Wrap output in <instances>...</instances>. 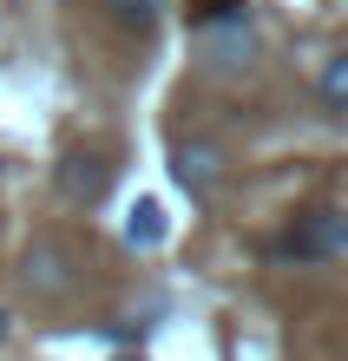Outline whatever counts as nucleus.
I'll return each instance as SVG.
<instances>
[{
  "label": "nucleus",
  "instance_id": "2",
  "mask_svg": "<svg viewBox=\"0 0 348 361\" xmlns=\"http://www.w3.org/2000/svg\"><path fill=\"white\" fill-rule=\"evenodd\" d=\"M112 178H119V158L112 152H92V145L66 152V158H59V171H53V184H59V197H66V204H99L105 190H112Z\"/></svg>",
  "mask_w": 348,
  "mask_h": 361
},
{
  "label": "nucleus",
  "instance_id": "3",
  "mask_svg": "<svg viewBox=\"0 0 348 361\" xmlns=\"http://www.w3.org/2000/svg\"><path fill=\"white\" fill-rule=\"evenodd\" d=\"M178 178H184V190H210L217 178H224V152H217V145H184L178 152Z\"/></svg>",
  "mask_w": 348,
  "mask_h": 361
},
{
  "label": "nucleus",
  "instance_id": "8",
  "mask_svg": "<svg viewBox=\"0 0 348 361\" xmlns=\"http://www.w3.org/2000/svg\"><path fill=\"white\" fill-rule=\"evenodd\" d=\"M0 335H7V315H0Z\"/></svg>",
  "mask_w": 348,
  "mask_h": 361
},
{
  "label": "nucleus",
  "instance_id": "7",
  "mask_svg": "<svg viewBox=\"0 0 348 361\" xmlns=\"http://www.w3.org/2000/svg\"><path fill=\"white\" fill-rule=\"evenodd\" d=\"M236 7H244V0H191V20H198V27H210V20H236Z\"/></svg>",
  "mask_w": 348,
  "mask_h": 361
},
{
  "label": "nucleus",
  "instance_id": "4",
  "mask_svg": "<svg viewBox=\"0 0 348 361\" xmlns=\"http://www.w3.org/2000/svg\"><path fill=\"white\" fill-rule=\"evenodd\" d=\"M105 7V20H112L119 33H132V39H145L151 27H158V13H164V0H99Z\"/></svg>",
  "mask_w": 348,
  "mask_h": 361
},
{
  "label": "nucleus",
  "instance_id": "5",
  "mask_svg": "<svg viewBox=\"0 0 348 361\" xmlns=\"http://www.w3.org/2000/svg\"><path fill=\"white\" fill-rule=\"evenodd\" d=\"M316 99L329 105L335 118H348V53H335V59H322V73H316Z\"/></svg>",
  "mask_w": 348,
  "mask_h": 361
},
{
  "label": "nucleus",
  "instance_id": "6",
  "mask_svg": "<svg viewBox=\"0 0 348 361\" xmlns=\"http://www.w3.org/2000/svg\"><path fill=\"white\" fill-rule=\"evenodd\" d=\"M125 237H132V243H158L164 237V217H158V204H132V224H125Z\"/></svg>",
  "mask_w": 348,
  "mask_h": 361
},
{
  "label": "nucleus",
  "instance_id": "1",
  "mask_svg": "<svg viewBox=\"0 0 348 361\" xmlns=\"http://www.w3.org/2000/svg\"><path fill=\"white\" fill-rule=\"evenodd\" d=\"M276 257H296V263H329V257H348V210H335V204L302 210V217L282 230Z\"/></svg>",
  "mask_w": 348,
  "mask_h": 361
}]
</instances>
